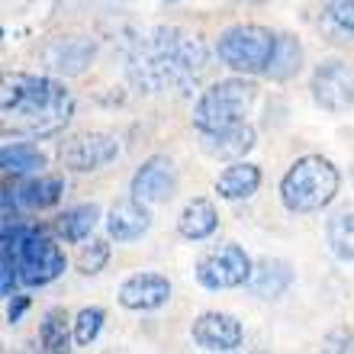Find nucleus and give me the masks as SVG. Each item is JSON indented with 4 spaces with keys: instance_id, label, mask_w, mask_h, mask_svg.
<instances>
[{
    "instance_id": "11",
    "label": "nucleus",
    "mask_w": 354,
    "mask_h": 354,
    "mask_svg": "<svg viewBox=\"0 0 354 354\" xmlns=\"http://www.w3.org/2000/svg\"><path fill=\"white\" fill-rule=\"evenodd\" d=\"M171 299V280L165 274H155V270H142V274H132L120 283V303L126 309H136V313H149V309H158Z\"/></svg>"
},
{
    "instance_id": "15",
    "label": "nucleus",
    "mask_w": 354,
    "mask_h": 354,
    "mask_svg": "<svg viewBox=\"0 0 354 354\" xmlns=\"http://www.w3.org/2000/svg\"><path fill=\"white\" fill-rule=\"evenodd\" d=\"M151 229V213L149 203L142 200H120V203L110 206V216H106V232H110L113 242H136Z\"/></svg>"
},
{
    "instance_id": "22",
    "label": "nucleus",
    "mask_w": 354,
    "mask_h": 354,
    "mask_svg": "<svg viewBox=\"0 0 354 354\" xmlns=\"http://www.w3.org/2000/svg\"><path fill=\"white\" fill-rule=\"evenodd\" d=\"M100 223V206L97 203H81L75 209H68V213L58 216V235L65 239V242H84L87 235L97 229Z\"/></svg>"
},
{
    "instance_id": "8",
    "label": "nucleus",
    "mask_w": 354,
    "mask_h": 354,
    "mask_svg": "<svg viewBox=\"0 0 354 354\" xmlns=\"http://www.w3.org/2000/svg\"><path fill=\"white\" fill-rule=\"evenodd\" d=\"M116 155H120V142L106 132H81V136L65 139L58 149V161L75 174H91V171L106 168L110 161H116Z\"/></svg>"
},
{
    "instance_id": "14",
    "label": "nucleus",
    "mask_w": 354,
    "mask_h": 354,
    "mask_svg": "<svg viewBox=\"0 0 354 354\" xmlns=\"http://www.w3.org/2000/svg\"><path fill=\"white\" fill-rule=\"evenodd\" d=\"M200 149L209 155V158H219V161H242L248 151L254 149V129L248 122H232L225 129H213V132H200Z\"/></svg>"
},
{
    "instance_id": "10",
    "label": "nucleus",
    "mask_w": 354,
    "mask_h": 354,
    "mask_svg": "<svg viewBox=\"0 0 354 354\" xmlns=\"http://www.w3.org/2000/svg\"><path fill=\"white\" fill-rule=\"evenodd\" d=\"M132 196L142 203H168L177 190V168L168 155H151L132 174Z\"/></svg>"
},
{
    "instance_id": "1",
    "label": "nucleus",
    "mask_w": 354,
    "mask_h": 354,
    "mask_svg": "<svg viewBox=\"0 0 354 354\" xmlns=\"http://www.w3.org/2000/svg\"><path fill=\"white\" fill-rule=\"evenodd\" d=\"M0 113L13 136L48 139L75 116V97L62 81L46 75H7Z\"/></svg>"
},
{
    "instance_id": "17",
    "label": "nucleus",
    "mask_w": 354,
    "mask_h": 354,
    "mask_svg": "<svg viewBox=\"0 0 354 354\" xmlns=\"http://www.w3.org/2000/svg\"><path fill=\"white\" fill-rule=\"evenodd\" d=\"M293 283V268L280 258H261L254 264L252 277H248V287H252L254 297L261 299H277L287 293V287Z\"/></svg>"
},
{
    "instance_id": "6",
    "label": "nucleus",
    "mask_w": 354,
    "mask_h": 354,
    "mask_svg": "<svg viewBox=\"0 0 354 354\" xmlns=\"http://www.w3.org/2000/svg\"><path fill=\"white\" fill-rule=\"evenodd\" d=\"M274 42L277 32L264 26L245 23V26L225 29L219 42H216V55L225 68H232L239 75H264L270 55H274Z\"/></svg>"
},
{
    "instance_id": "28",
    "label": "nucleus",
    "mask_w": 354,
    "mask_h": 354,
    "mask_svg": "<svg viewBox=\"0 0 354 354\" xmlns=\"http://www.w3.org/2000/svg\"><path fill=\"white\" fill-rule=\"evenodd\" d=\"M326 351H351L354 354V332H348V328H335V332H328Z\"/></svg>"
},
{
    "instance_id": "2",
    "label": "nucleus",
    "mask_w": 354,
    "mask_h": 354,
    "mask_svg": "<svg viewBox=\"0 0 354 354\" xmlns=\"http://www.w3.org/2000/svg\"><path fill=\"white\" fill-rule=\"evenodd\" d=\"M206 68V46L177 29H155L129 58V75L145 91L194 84Z\"/></svg>"
},
{
    "instance_id": "13",
    "label": "nucleus",
    "mask_w": 354,
    "mask_h": 354,
    "mask_svg": "<svg viewBox=\"0 0 354 354\" xmlns=\"http://www.w3.org/2000/svg\"><path fill=\"white\" fill-rule=\"evenodd\" d=\"M242 338V322L229 313H203L194 322V342L203 351H239Z\"/></svg>"
},
{
    "instance_id": "12",
    "label": "nucleus",
    "mask_w": 354,
    "mask_h": 354,
    "mask_svg": "<svg viewBox=\"0 0 354 354\" xmlns=\"http://www.w3.org/2000/svg\"><path fill=\"white\" fill-rule=\"evenodd\" d=\"M97 46L84 36H62L55 42H48L42 48V65L55 75H81L84 68H91Z\"/></svg>"
},
{
    "instance_id": "23",
    "label": "nucleus",
    "mask_w": 354,
    "mask_h": 354,
    "mask_svg": "<svg viewBox=\"0 0 354 354\" xmlns=\"http://www.w3.org/2000/svg\"><path fill=\"white\" fill-rule=\"evenodd\" d=\"M71 338H75V328L68 326V313L65 309H48L42 316V326H39V345L48 354H62L71 348Z\"/></svg>"
},
{
    "instance_id": "20",
    "label": "nucleus",
    "mask_w": 354,
    "mask_h": 354,
    "mask_svg": "<svg viewBox=\"0 0 354 354\" xmlns=\"http://www.w3.org/2000/svg\"><path fill=\"white\" fill-rule=\"evenodd\" d=\"M65 194V180L62 177H36L26 180L23 187H13L19 209H52Z\"/></svg>"
},
{
    "instance_id": "3",
    "label": "nucleus",
    "mask_w": 354,
    "mask_h": 354,
    "mask_svg": "<svg viewBox=\"0 0 354 354\" xmlns=\"http://www.w3.org/2000/svg\"><path fill=\"white\" fill-rule=\"evenodd\" d=\"M338 187H342V174L332 161L322 155H303L290 165V171L280 180V200L297 216L319 213L338 196Z\"/></svg>"
},
{
    "instance_id": "26",
    "label": "nucleus",
    "mask_w": 354,
    "mask_h": 354,
    "mask_svg": "<svg viewBox=\"0 0 354 354\" xmlns=\"http://www.w3.org/2000/svg\"><path fill=\"white\" fill-rule=\"evenodd\" d=\"M103 309L100 306H87L81 309L75 316V345L77 348H87L97 342V335H100V328H103Z\"/></svg>"
},
{
    "instance_id": "4",
    "label": "nucleus",
    "mask_w": 354,
    "mask_h": 354,
    "mask_svg": "<svg viewBox=\"0 0 354 354\" xmlns=\"http://www.w3.org/2000/svg\"><path fill=\"white\" fill-rule=\"evenodd\" d=\"M3 245H13L19 283H26V287H46V283L62 277L68 268V258L55 239H48L36 229H23L17 223V216L3 223Z\"/></svg>"
},
{
    "instance_id": "7",
    "label": "nucleus",
    "mask_w": 354,
    "mask_h": 354,
    "mask_svg": "<svg viewBox=\"0 0 354 354\" xmlns=\"http://www.w3.org/2000/svg\"><path fill=\"white\" fill-rule=\"evenodd\" d=\"M252 270L254 264L242 245H219L196 261V280L206 290H232L248 283Z\"/></svg>"
},
{
    "instance_id": "9",
    "label": "nucleus",
    "mask_w": 354,
    "mask_h": 354,
    "mask_svg": "<svg viewBox=\"0 0 354 354\" xmlns=\"http://www.w3.org/2000/svg\"><path fill=\"white\" fill-rule=\"evenodd\" d=\"M313 97L322 110L342 113L354 106V68L342 58H328L313 75Z\"/></svg>"
},
{
    "instance_id": "27",
    "label": "nucleus",
    "mask_w": 354,
    "mask_h": 354,
    "mask_svg": "<svg viewBox=\"0 0 354 354\" xmlns=\"http://www.w3.org/2000/svg\"><path fill=\"white\" fill-rule=\"evenodd\" d=\"M322 7H326V17L342 32H351L354 36V0H322Z\"/></svg>"
},
{
    "instance_id": "5",
    "label": "nucleus",
    "mask_w": 354,
    "mask_h": 354,
    "mask_svg": "<svg viewBox=\"0 0 354 354\" xmlns=\"http://www.w3.org/2000/svg\"><path fill=\"white\" fill-rule=\"evenodd\" d=\"M258 87L242 77H229V81H216L213 87H206V93L194 106V126L200 132L225 129L232 122H242L252 110Z\"/></svg>"
},
{
    "instance_id": "25",
    "label": "nucleus",
    "mask_w": 354,
    "mask_h": 354,
    "mask_svg": "<svg viewBox=\"0 0 354 354\" xmlns=\"http://www.w3.org/2000/svg\"><path fill=\"white\" fill-rule=\"evenodd\" d=\"M106 264H110V242L106 239H87V245H81V252H77V270L84 277H93Z\"/></svg>"
},
{
    "instance_id": "24",
    "label": "nucleus",
    "mask_w": 354,
    "mask_h": 354,
    "mask_svg": "<svg viewBox=\"0 0 354 354\" xmlns=\"http://www.w3.org/2000/svg\"><path fill=\"white\" fill-rule=\"evenodd\" d=\"M326 239H328V248H332V254H335L338 261H354V209L328 219Z\"/></svg>"
},
{
    "instance_id": "18",
    "label": "nucleus",
    "mask_w": 354,
    "mask_h": 354,
    "mask_svg": "<svg viewBox=\"0 0 354 354\" xmlns=\"http://www.w3.org/2000/svg\"><path fill=\"white\" fill-rule=\"evenodd\" d=\"M261 187V168L258 165H248V161H235L223 174L216 177V194L223 200H252Z\"/></svg>"
},
{
    "instance_id": "21",
    "label": "nucleus",
    "mask_w": 354,
    "mask_h": 354,
    "mask_svg": "<svg viewBox=\"0 0 354 354\" xmlns=\"http://www.w3.org/2000/svg\"><path fill=\"white\" fill-rule=\"evenodd\" d=\"M0 168L13 177H29L46 168V151L32 142H10L0 149Z\"/></svg>"
},
{
    "instance_id": "16",
    "label": "nucleus",
    "mask_w": 354,
    "mask_h": 354,
    "mask_svg": "<svg viewBox=\"0 0 354 354\" xmlns=\"http://www.w3.org/2000/svg\"><path fill=\"white\" fill-rule=\"evenodd\" d=\"M216 229H219V213H216V206L209 203L206 196L190 200V203L180 209V216H177V232H180V239H187V242H203Z\"/></svg>"
},
{
    "instance_id": "19",
    "label": "nucleus",
    "mask_w": 354,
    "mask_h": 354,
    "mask_svg": "<svg viewBox=\"0 0 354 354\" xmlns=\"http://www.w3.org/2000/svg\"><path fill=\"white\" fill-rule=\"evenodd\" d=\"M299 68H303V46H299V39L290 36V32H277L274 55H270L268 68H264V77H270V81H290V77L299 75Z\"/></svg>"
},
{
    "instance_id": "29",
    "label": "nucleus",
    "mask_w": 354,
    "mask_h": 354,
    "mask_svg": "<svg viewBox=\"0 0 354 354\" xmlns=\"http://www.w3.org/2000/svg\"><path fill=\"white\" fill-rule=\"evenodd\" d=\"M26 309H29V297H23V293L7 297V322H19Z\"/></svg>"
}]
</instances>
